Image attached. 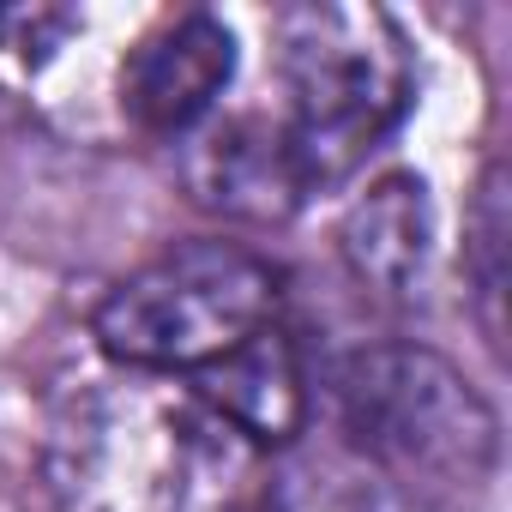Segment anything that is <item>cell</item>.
Here are the masks:
<instances>
[{
    "label": "cell",
    "instance_id": "8992f818",
    "mask_svg": "<svg viewBox=\"0 0 512 512\" xmlns=\"http://www.w3.org/2000/svg\"><path fill=\"white\" fill-rule=\"evenodd\" d=\"M181 175L193 199L235 223H290L314 193L272 115H211L181 139Z\"/></svg>",
    "mask_w": 512,
    "mask_h": 512
},
{
    "label": "cell",
    "instance_id": "277c9868",
    "mask_svg": "<svg viewBox=\"0 0 512 512\" xmlns=\"http://www.w3.org/2000/svg\"><path fill=\"white\" fill-rule=\"evenodd\" d=\"M284 314V272L241 241H175L115 278L91 314L97 350L121 374L193 380Z\"/></svg>",
    "mask_w": 512,
    "mask_h": 512
},
{
    "label": "cell",
    "instance_id": "30bf717a",
    "mask_svg": "<svg viewBox=\"0 0 512 512\" xmlns=\"http://www.w3.org/2000/svg\"><path fill=\"white\" fill-rule=\"evenodd\" d=\"M506 235H512L506 175H500V163H488L476 181L470 217H464V278H470V302H476V320L494 350L506 332Z\"/></svg>",
    "mask_w": 512,
    "mask_h": 512
},
{
    "label": "cell",
    "instance_id": "9c48e42d",
    "mask_svg": "<svg viewBox=\"0 0 512 512\" xmlns=\"http://www.w3.org/2000/svg\"><path fill=\"white\" fill-rule=\"evenodd\" d=\"M266 512H458V500L428 494L416 482H398L344 446L320 458H284L272 464V506Z\"/></svg>",
    "mask_w": 512,
    "mask_h": 512
},
{
    "label": "cell",
    "instance_id": "7a4b0ae2",
    "mask_svg": "<svg viewBox=\"0 0 512 512\" xmlns=\"http://www.w3.org/2000/svg\"><path fill=\"white\" fill-rule=\"evenodd\" d=\"M272 73V121L314 199L362 175L416 103V55L380 7H284L272 19Z\"/></svg>",
    "mask_w": 512,
    "mask_h": 512
},
{
    "label": "cell",
    "instance_id": "6da1fadb",
    "mask_svg": "<svg viewBox=\"0 0 512 512\" xmlns=\"http://www.w3.org/2000/svg\"><path fill=\"white\" fill-rule=\"evenodd\" d=\"M272 464L278 452L151 374L73 392L43 446L55 512H266Z\"/></svg>",
    "mask_w": 512,
    "mask_h": 512
},
{
    "label": "cell",
    "instance_id": "ba28073f",
    "mask_svg": "<svg viewBox=\"0 0 512 512\" xmlns=\"http://www.w3.org/2000/svg\"><path fill=\"white\" fill-rule=\"evenodd\" d=\"M338 253L350 278L380 296V302H410L428 278V253H434V199L428 181L410 169H386L374 175L344 223H338Z\"/></svg>",
    "mask_w": 512,
    "mask_h": 512
},
{
    "label": "cell",
    "instance_id": "52a82bcc",
    "mask_svg": "<svg viewBox=\"0 0 512 512\" xmlns=\"http://www.w3.org/2000/svg\"><path fill=\"white\" fill-rule=\"evenodd\" d=\"M211 416H223L235 434H247L260 452H284L296 446V434L308 428V368L296 338L278 326H266L260 338H247L241 350H229L223 362L199 368L193 380H181Z\"/></svg>",
    "mask_w": 512,
    "mask_h": 512
},
{
    "label": "cell",
    "instance_id": "3957f363",
    "mask_svg": "<svg viewBox=\"0 0 512 512\" xmlns=\"http://www.w3.org/2000/svg\"><path fill=\"white\" fill-rule=\"evenodd\" d=\"M338 446L428 494H470L500 464V416L428 344H362L332 368Z\"/></svg>",
    "mask_w": 512,
    "mask_h": 512
},
{
    "label": "cell",
    "instance_id": "5b68a950",
    "mask_svg": "<svg viewBox=\"0 0 512 512\" xmlns=\"http://www.w3.org/2000/svg\"><path fill=\"white\" fill-rule=\"evenodd\" d=\"M235 79V31L217 13L157 19L121 61V115L151 139H187L205 127Z\"/></svg>",
    "mask_w": 512,
    "mask_h": 512
},
{
    "label": "cell",
    "instance_id": "8fae6325",
    "mask_svg": "<svg viewBox=\"0 0 512 512\" xmlns=\"http://www.w3.org/2000/svg\"><path fill=\"white\" fill-rule=\"evenodd\" d=\"M73 31H79V19L55 13V7H0V49L19 61H49Z\"/></svg>",
    "mask_w": 512,
    "mask_h": 512
}]
</instances>
